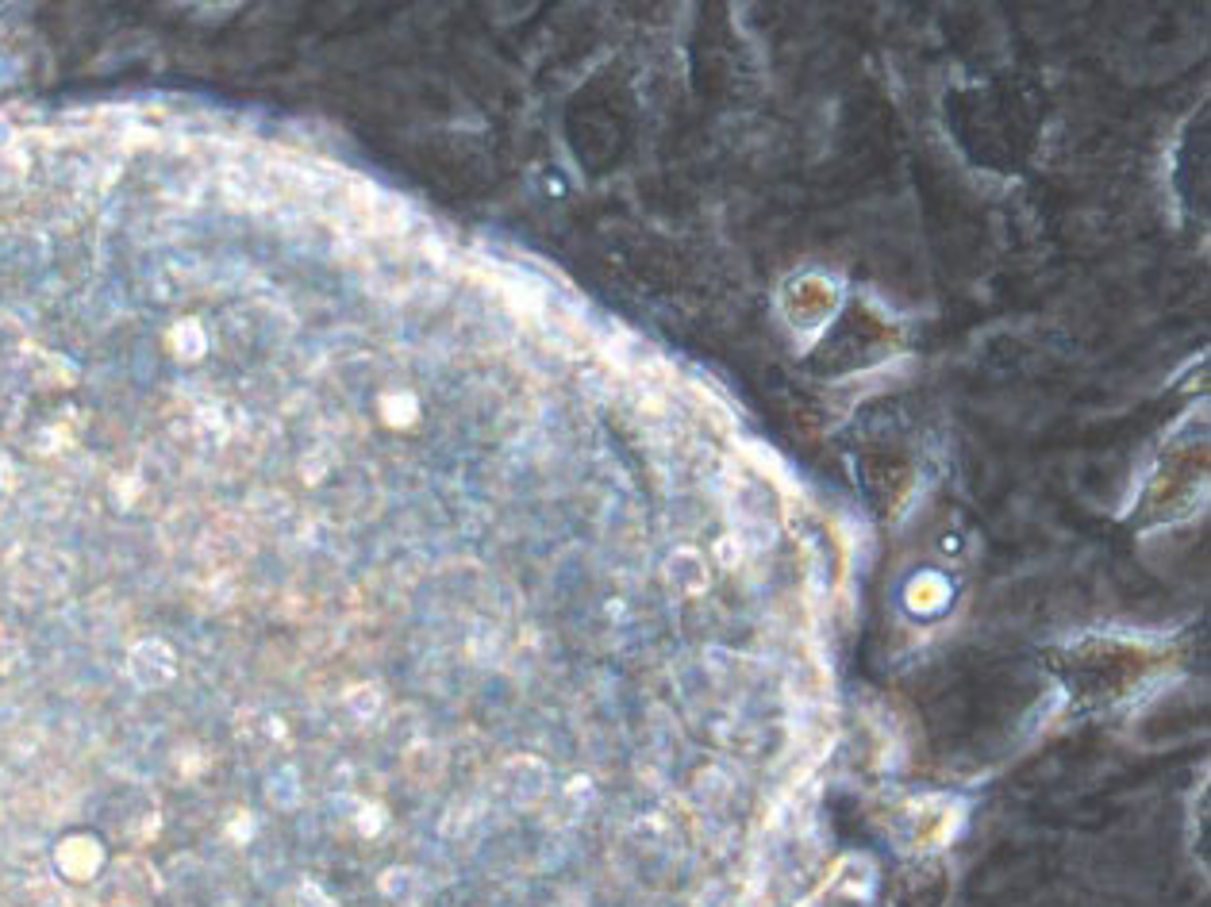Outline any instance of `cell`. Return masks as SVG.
Returning <instances> with one entry per match:
<instances>
[{
	"label": "cell",
	"mask_w": 1211,
	"mask_h": 907,
	"mask_svg": "<svg viewBox=\"0 0 1211 907\" xmlns=\"http://www.w3.org/2000/svg\"><path fill=\"white\" fill-rule=\"evenodd\" d=\"M127 673L139 688H162L177 677V654L162 638H143L127 654Z\"/></svg>",
	"instance_id": "1"
},
{
	"label": "cell",
	"mask_w": 1211,
	"mask_h": 907,
	"mask_svg": "<svg viewBox=\"0 0 1211 907\" xmlns=\"http://www.w3.org/2000/svg\"><path fill=\"white\" fill-rule=\"evenodd\" d=\"M58 865H62L70 877H93L100 865L97 842H93V838H70V842H62Z\"/></svg>",
	"instance_id": "2"
},
{
	"label": "cell",
	"mask_w": 1211,
	"mask_h": 907,
	"mask_svg": "<svg viewBox=\"0 0 1211 907\" xmlns=\"http://www.w3.org/2000/svg\"><path fill=\"white\" fill-rule=\"evenodd\" d=\"M504 777L512 781V792H516L519 800H535V796L546 788V769L539 765V761H531V758L512 761V765L504 769Z\"/></svg>",
	"instance_id": "3"
},
{
	"label": "cell",
	"mask_w": 1211,
	"mask_h": 907,
	"mask_svg": "<svg viewBox=\"0 0 1211 907\" xmlns=\"http://www.w3.org/2000/svg\"><path fill=\"white\" fill-rule=\"evenodd\" d=\"M170 346L181 362H197L208 350V335H204V327H200L197 319H181L170 331Z\"/></svg>",
	"instance_id": "4"
},
{
	"label": "cell",
	"mask_w": 1211,
	"mask_h": 907,
	"mask_svg": "<svg viewBox=\"0 0 1211 907\" xmlns=\"http://www.w3.org/2000/svg\"><path fill=\"white\" fill-rule=\"evenodd\" d=\"M266 800L273 808H297L300 804V773L293 765H281L266 777Z\"/></svg>",
	"instance_id": "5"
},
{
	"label": "cell",
	"mask_w": 1211,
	"mask_h": 907,
	"mask_svg": "<svg viewBox=\"0 0 1211 907\" xmlns=\"http://www.w3.org/2000/svg\"><path fill=\"white\" fill-rule=\"evenodd\" d=\"M381 416L389 419V423H396V427H400V423H412V419H416V400L408 393L381 396Z\"/></svg>",
	"instance_id": "6"
},
{
	"label": "cell",
	"mask_w": 1211,
	"mask_h": 907,
	"mask_svg": "<svg viewBox=\"0 0 1211 907\" xmlns=\"http://www.w3.org/2000/svg\"><path fill=\"white\" fill-rule=\"evenodd\" d=\"M346 708L354 711L358 719H370L373 711L381 708V696H377V688L373 685H354L346 692Z\"/></svg>",
	"instance_id": "7"
},
{
	"label": "cell",
	"mask_w": 1211,
	"mask_h": 907,
	"mask_svg": "<svg viewBox=\"0 0 1211 907\" xmlns=\"http://www.w3.org/2000/svg\"><path fill=\"white\" fill-rule=\"evenodd\" d=\"M297 907H335V904L327 900V892H323L320 884L304 881L297 888Z\"/></svg>",
	"instance_id": "8"
}]
</instances>
